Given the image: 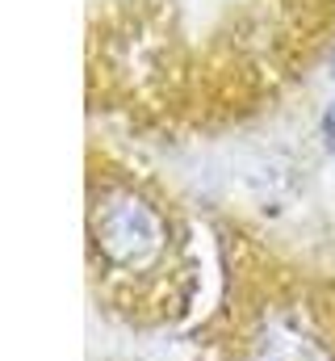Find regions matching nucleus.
<instances>
[{
	"instance_id": "2",
	"label": "nucleus",
	"mask_w": 335,
	"mask_h": 361,
	"mask_svg": "<svg viewBox=\"0 0 335 361\" xmlns=\"http://www.w3.org/2000/svg\"><path fill=\"white\" fill-rule=\"evenodd\" d=\"M323 139H327V147L335 152V101L327 105V114H323Z\"/></svg>"
},
{
	"instance_id": "1",
	"label": "nucleus",
	"mask_w": 335,
	"mask_h": 361,
	"mask_svg": "<svg viewBox=\"0 0 335 361\" xmlns=\"http://www.w3.org/2000/svg\"><path fill=\"white\" fill-rule=\"evenodd\" d=\"M92 244L113 269H151L168 248V227L139 193H109L92 210Z\"/></svg>"
},
{
	"instance_id": "3",
	"label": "nucleus",
	"mask_w": 335,
	"mask_h": 361,
	"mask_svg": "<svg viewBox=\"0 0 335 361\" xmlns=\"http://www.w3.org/2000/svg\"><path fill=\"white\" fill-rule=\"evenodd\" d=\"M331 76H335V55H331Z\"/></svg>"
}]
</instances>
